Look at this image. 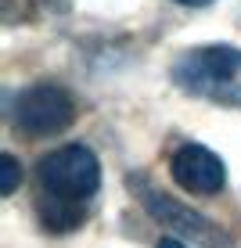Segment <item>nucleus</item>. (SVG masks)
Instances as JSON below:
<instances>
[{
    "label": "nucleus",
    "instance_id": "1",
    "mask_svg": "<svg viewBox=\"0 0 241 248\" xmlns=\"http://www.w3.org/2000/svg\"><path fill=\"white\" fill-rule=\"evenodd\" d=\"M40 223L54 234H68L83 223V205L101 187V162L87 144H65L50 151L36 166Z\"/></svg>",
    "mask_w": 241,
    "mask_h": 248
},
{
    "label": "nucleus",
    "instance_id": "2",
    "mask_svg": "<svg viewBox=\"0 0 241 248\" xmlns=\"http://www.w3.org/2000/svg\"><path fill=\"white\" fill-rule=\"evenodd\" d=\"M169 79L191 97L241 108V47L227 44L191 47L173 62Z\"/></svg>",
    "mask_w": 241,
    "mask_h": 248
},
{
    "label": "nucleus",
    "instance_id": "3",
    "mask_svg": "<svg viewBox=\"0 0 241 248\" xmlns=\"http://www.w3.org/2000/svg\"><path fill=\"white\" fill-rule=\"evenodd\" d=\"M15 126L29 137H50L72 126L76 119V97L58 83H36L22 90L15 101Z\"/></svg>",
    "mask_w": 241,
    "mask_h": 248
},
{
    "label": "nucleus",
    "instance_id": "4",
    "mask_svg": "<svg viewBox=\"0 0 241 248\" xmlns=\"http://www.w3.org/2000/svg\"><path fill=\"white\" fill-rule=\"evenodd\" d=\"M169 173L177 187H184L187 194H202V198H212L227 187V166L205 144H180L169 158Z\"/></svg>",
    "mask_w": 241,
    "mask_h": 248
},
{
    "label": "nucleus",
    "instance_id": "5",
    "mask_svg": "<svg viewBox=\"0 0 241 248\" xmlns=\"http://www.w3.org/2000/svg\"><path fill=\"white\" fill-rule=\"evenodd\" d=\"M141 202L148 205V212L159 223H166V227H173L177 234H187V237H198L202 245H209V248H227V234L216 227V223H209V219H202L194 209H187V205H180L173 202L169 194H162V191H155L151 184H144V191H141Z\"/></svg>",
    "mask_w": 241,
    "mask_h": 248
},
{
    "label": "nucleus",
    "instance_id": "6",
    "mask_svg": "<svg viewBox=\"0 0 241 248\" xmlns=\"http://www.w3.org/2000/svg\"><path fill=\"white\" fill-rule=\"evenodd\" d=\"M18 184H22V166H18V158L15 155H0V194H15L18 191Z\"/></svg>",
    "mask_w": 241,
    "mask_h": 248
},
{
    "label": "nucleus",
    "instance_id": "7",
    "mask_svg": "<svg viewBox=\"0 0 241 248\" xmlns=\"http://www.w3.org/2000/svg\"><path fill=\"white\" fill-rule=\"evenodd\" d=\"M155 248H187V245L180 241V237H162V241L155 245Z\"/></svg>",
    "mask_w": 241,
    "mask_h": 248
},
{
    "label": "nucleus",
    "instance_id": "8",
    "mask_svg": "<svg viewBox=\"0 0 241 248\" xmlns=\"http://www.w3.org/2000/svg\"><path fill=\"white\" fill-rule=\"evenodd\" d=\"M177 4H184V7H205V4H212V0H177Z\"/></svg>",
    "mask_w": 241,
    "mask_h": 248
}]
</instances>
